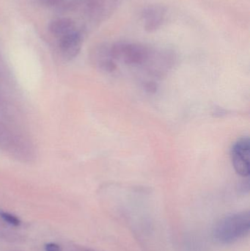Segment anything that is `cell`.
<instances>
[{"instance_id":"1","label":"cell","mask_w":250,"mask_h":251,"mask_svg":"<svg viewBox=\"0 0 250 251\" xmlns=\"http://www.w3.org/2000/svg\"><path fill=\"white\" fill-rule=\"evenodd\" d=\"M250 230L249 210L233 212L220 219L214 226L213 237L219 244L231 245L248 236Z\"/></svg>"},{"instance_id":"2","label":"cell","mask_w":250,"mask_h":251,"mask_svg":"<svg viewBox=\"0 0 250 251\" xmlns=\"http://www.w3.org/2000/svg\"><path fill=\"white\" fill-rule=\"evenodd\" d=\"M250 138L242 137L233 144L231 149V159L236 172L245 178H248L250 174Z\"/></svg>"},{"instance_id":"3","label":"cell","mask_w":250,"mask_h":251,"mask_svg":"<svg viewBox=\"0 0 250 251\" xmlns=\"http://www.w3.org/2000/svg\"><path fill=\"white\" fill-rule=\"evenodd\" d=\"M57 40L62 54L68 60L74 58L79 54L83 42L82 33L78 28L62 35Z\"/></svg>"},{"instance_id":"4","label":"cell","mask_w":250,"mask_h":251,"mask_svg":"<svg viewBox=\"0 0 250 251\" xmlns=\"http://www.w3.org/2000/svg\"><path fill=\"white\" fill-rule=\"evenodd\" d=\"M167 10L163 6L151 5L144 9L142 13L144 28L148 32H154L161 27L166 19Z\"/></svg>"},{"instance_id":"5","label":"cell","mask_w":250,"mask_h":251,"mask_svg":"<svg viewBox=\"0 0 250 251\" xmlns=\"http://www.w3.org/2000/svg\"><path fill=\"white\" fill-rule=\"evenodd\" d=\"M95 63L105 72L111 73L116 70L115 61L111 53V47L105 44L98 46L93 51Z\"/></svg>"},{"instance_id":"6","label":"cell","mask_w":250,"mask_h":251,"mask_svg":"<svg viewBox=\"0 0 250 251\" xmlns=\"http://www.w3.org/2000/svg\"><path fill=\"white\" fill-rule=\"evenodd\" d=\"M76 28H78L77 26L71 19L68 18H58L50 22L48 32L57 39L62 35L68 33Z\"/></svg>"},{"instance_id":"7","label":"cell","mask_w":250,"mask_h":251,"mask_svg":"<svg viewBox=\"0 0 250 251\" xmlns=\"http://www.w3.org/2000/svg\"><path fill=\"white\" fill-rule=\"evenodd\" d=\"M0 216L2 218L3 221H5L10 225L13 226H19L21 225L20 220L12 214L7 213V212H0Z\"/></svg>"},{"instance_id":"8","label":"cell","mask_w":250,"mask_h":251,"mask_svg":"<svg viewBox=\"0 0 250 251\" xmlns=\"http://www.w3.org/2000/svg\"><path fill=\"white\" fill-rule=\"evenodd\" d=\"M45 251H62V249L59 245L51 243L45 245Z\"/></svg>"},{"instance_id":"9","label":"cell","mask_w":250,"mask_h":251,"mask_svg":"<svg viewBox=\"0 0 250 251\" xmlns=\"http://www.w3.org/2000/svg\"><path fill=\"white\" fill-rule=\"evenodd\" d=\"M145 88L148 92L154 93L156 92L157 89V84L154 82L149 81V82H147L146 83H145Z\"/></svg>"},{"instance_id":"10","label":"cell","mask_w":250,"mask_h":251,"mask_svg":"<svg viewBox=\"0 0 250 251\" xmlns=\"http://www.w3.org/2000/svg\"><path fill=\"white\" fill-rule=\"evenodd\" d=\"M42 4L47 6H54L60 3L61 0H40Z\"/></svg>"},{"instance_id":"11","label":"cell","mask_w":250,"mask_h":251,"mask_svg":"<svg viewBox=\"0 0 250 251\" xmlns=\"http://www.w3.org/2000/svg\"><path fill=\"white\" fill-rule=\"evenodd\" d=\"M92 251H95V250H94V249H92Z\"/></svg>"}]
</instances>
